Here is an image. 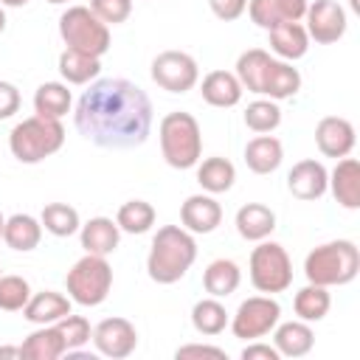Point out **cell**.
<instances>
[{"label":"cell","mask_w":360,"mask_h":360,"mask_svg":"<svg viewBox=\"0 0 360 360\" xmlns=\"http://www.w3.org/2000/svg\"><path fill=\"white\" fill-rule=\"evenodd\" d=\"M152 101L129 79H93L79 96L73 124L101 149H135L152 132Z\"/></svg>","instance_id":"6da1fadb"},{"label":"cell","mask_w":360,"mask_h":360,"mask_svg":"<svg viewBox=\"0 0 360 360\" xmlns=\"http://www.w3.org/2000/svg\"><path fill=\"white\" fill-rule=\"evenodd\" d=\"M194 259H197L194 233H188L183 225H163L152 236L146 273L155 284H174L191 270Z\"/></svg>","instance_id":"7a4b0ae2"},{"label":"cell","mask_w":360,"mask_h":360,"mask_svg":"<svg viewBox=\"0 0 360 360\" xmlns=\"http://www.w3.org/2000/svg\"><path fill=\"white\" fill-rule=\"evenodd\" d=\"M360 273V250L352 239H332L312 248L304 259V276L309 284L343 287Z\"/></svg>","instance_id":"3957f363"},{"label":"cell","mask_w":360,"mask_h":360,"mask_svg":"<svg viewBox=\"0 0 360 360\" xmlns=\"http://www.w3.org/2000/svg\"><path fill=\"white\" fill-rule=\"evenodd\" d=\"M163 160L172 169H194L202 158V132L191 112L174 110L160 118L158 127Z\"/></svg>","instance_id":"277c9868"},{"label":"cell","mask_w":360,"mask_h":360,"mask_svg":"<svg viewBox=\"0 0 360 360\" xmlns=\"http://www.w3.org/2000/svg\"><path fill=\"white\" fill-rule=\"evenodd\" d=\"M65 143V127L56 118L31 115L11 127L8 132V149L20 163H42L45 158L56 155Z\"/></svg>","instance_id":"5b68a950"},{"label":"cell","mask_w":360,"mask_h":360,"mask_svg":"<svg viewBox=\"0 0 360 360\" xmlns=\"http://www.w3.org/2000/svg\"><path fill=\"white\" fill-rule=\"evenodd\" d=\"M65 290L68 298L73 304L82 307H98L107 301L110 290H112V267L107 262V256H96V253H84L65 276Z\"/></svg>","instance_id":"8992f818"},{"label":"cell","mask_w":360,"mask_h":360,"mask_svg":"<svg viewBox=\"0 0 360 360\" xmlns=\"http://www.w3.org/2000/svg\"><path fill=\"white\" fill-rule=\"evenodd\" d=\"M59 37L68 48L101 59L110 51V25L101 22L90 6H68L59 17Z\"/></svg>","instance_id":"52a82bcc"},{"label":"cell","mask_w":360,"mask_h":360,"mask_svg":"<svg viewBox=\"0 0 360 360\" xmlns=\"http://www.w3.org/2000/svg\"><path fill=\"white\" fill-rule=\"evenodd\" d=\"M248 276H250V284L264 295L284 292L292 284V259L278 242L262 239L250 253Z\"/></svg>","instance_id":"ba28073f"},{"label":"cell","mask_w":360,"mask_h":360,"mask_svg":"<svg viewBox=\"0 0 360 360\" xmlns=\"http://www.w3.org/2000/svg\"><path fill=\"white\" fill-rule=\"evenodd\" d=\"M278 321H281V307H278V301H276L273 295H264V292H262V295L245 298V301L236 307V312H233V318L228 321V326H231L233 338H239V340H259V338L270 335Z\"/></svg>","instance_id":"9c48e42d"},{"label":"cell","mask_w":360,"mask_h":360,"mask_svg":"<svg viewBox=\"0 0 360 360\" xmlns=\"http://www.w3.org/2000/svg\"><path fill=\"white\" fill-rule=\"evenodd\" d=\"M152 82L166 93H188L200 82L197 59L186 51H160L152 59Z\"/></svg>","instance_id":"30bf717a"},{"label":"cell","mask_w":360,"mask_h":360,"mask_svg":"<svg viewBox=\"0 0 360 360\" xmlns=\"http://www.w3.org/2000/svg\"><path fill=\"white\" fill-rule=\"evenodd\" d=\"M90 338H93L96 352L110 360H124L138 349V329L132 321H127L121 315H112V318H104L101 323H96Z\"/></svg>","instance_id":"8fae6325"},{"label":"cell","mask_w":360,"mask_h":360,"mask_svg":"<svg viewBox=\"0 0 360 360\" xmlns=\"http://www.w3.org/2000/svg\"><path fill=\"white\" fill-rule=\"evenodd\" d=\"M304 20H307V34L309 39H315L318 45H332L338 39H343L346 34V8L338 3V0H315V3H307V11H304Z\"/></svg>","instance_id":"7c38bea8"},{"label":"cell","mask_w":360,"mask_h":360,"mask_svg":"<svg viewBox=\"0 0 360 360\" xmlns=\"http://www.w3.org/2000/svg\"><path fill=\"white\" fill-rule=\"evenodd\" d=\"M315 143H318L321 155H326V158H335V160L346 158V155H352V149L357 143L354 124L343 115H326L315 127Z\"/></svg>","instance_id":"4fadbf2b"},{"label":"cell","mask_w":360,"mask_h":360,"mask_svg":"<svg viewBox=\"0 0 360 360\" xmlns=\"http://www.w3.org/2000/svg\"><path fill=\"white\" fill-rule=\"evenodd\" d=\"M287 188L292 197L304 200V202H312V200H321L326 191H329V172L321 160L315 158H304L298 160L290 174H287Z\"/></svg>","instance_id":"5bb4252c"},{"label":"cell","mask_w":360,"mask_h":360,"mask_svg":"<svg viewBox=\"0 0 360 360\" xmlns=\"http://www.w3.org/2000/svg\"><path fill=\"white\" fill-rule=\"evenodd\" d=\"M180 222L188 233H214L222 222V205L214 194H191L180 205Z\"/></svg>","instance_id":"9a60e30c"},{"label":"cell","mask_w":360,"mask_h":360,"mask_svg":"<svg viewBox=\"0 0 360 360\" xmlns=\"http://www.w3.org/2000/svg\"><path fill=\"white\" fill-rule=\"evenodd\" d=\"M298 90H301L298 68H292V62L270 56V62L264 65L262 82H259V96H267L273 101H284V98H292Z\"/></svg>","instance_id":"2e32d148"},{"label":"cell","mask_w":360,"mask_h":360,"mask_svg":"<svg viewBox=\"0 0 360 360\" xmlns=\"http://www.w3.org/2000/svg\"><path fill=\"white\" fill-rule=\"evenodd\" d=\"M250 20L270 31L276 28L278 22H295V20H304V11H307V0H248V8Z\"/></svg>","instance_id":"e0dca14e"},{"label":"cell","mask_w":360,"mask_h":360,"mask_svg":"<svg viewBox=\"0 0 360 360\" xmlns=\"http://www.w3.org/2000/svg\"><path fill=\"white\" fill-rule=\"evenodd\" d=\"M329 191L346 211L360 208V163L354 158H338V166L329 172Z\"/></svg>","instance_id":"ac0fdd59"},{"label":"cell","mask_w":360,"mask_h":360,"mask_svg":"<svg viewBox=\"0 0 360 360\" xmlns=\"http://www.w3.org/2000/svg\"><path fill=\"white\" fill-rule=\"evenodd\" d=\"M273 346L281 357H304L315 346V332L307 321H278L273 326Z\"/></svg>","instance_id":"d6986e66"},{"label":"cell","mask_w":360,"mask_h":360,"mask_svg":"<svg viewBox=\"0 0 360 360\" xmlns=\"http://www.w3.org/2000/svg\"><path fill=\"white\" fill-rule=\"evenodd\" d=\"M200 93H202V101L211 104V107H219V110H228V107H236L242 101V84L236 79V73L231 70H211L202 76V84H200Z\"/></svg>","instance_id":"ffe728a7"},{"label":"cell","mask_w":360,"mask_h":360,"mask_svg":"<svg viewBox=\"0 0 360 360\" xmlns=\"http://www.w3.org/2000/svg\"><path fill=\"white\" fill-rule=\"evenodd\" d=\"M70 298L56 292V290H42V292H31L28 304L22 307V318L34 326H45V323H56L59 318H65L70 312Z\"/></svg>","instance_id":"44dd1931"},{"label":"cell","mask_w":360,"mask_h":360,"mask_svg":"<svg viewBox=\"0 0 360 360\" xmlns=\"http://www.w3.org/2000/svg\"><path fill=\"white\" fill-rule=\"evenodd\" d=\"M267 34H270V51L278 59H284V62H295V59L307 56V51H309V34L301 25V20H295V22H278Z\"/></svg>","instance_id":"7402d4cb"},{"label":"cell","mask_w":360,"mask_h":360,"mask_svg":"<svg viewBox=\"0 0 360 360\" xmlns=\"http://www.w3.org/2000/svg\"><path fill=\"white\" fill-rule=\"evenodd\" d=\"M236 233L248 242H262L276 231V211L267 208L264 202H248L236 211L233 217Z\"/></svg>","instance_id":"603a6c76"},{"label":"cell","mask_w":360,"mask_h":360,"mask_svg":"<svg viewBox=\"0 0 360 360\" xmlns=\"http://www.w3.org/2000/svg\"><path fill=\"white\" fill-rule=\"evenodd\" d=\"M79 239H82L84 253L110 256L121 242V228L110 217H93L79 228Z\"/></svg>","instance_id":"cb8c5ba5"},{"label":"cell","mask_w":360,"mask_h":360,"mask_svg":"<svg viewBox=\"0 0 360 360\" xmlns=\"http://www.w3.org/2000/svg\"><path fill=\"white\" fill-rule=\"evenodd\" d=\"M284 160V146L273 135H256L245 143V163L253 174H273Z\"/></svg>","instance_id":"d4e9b609"},{"label":"cell","mask_w":360,"mask_h":360,"mask_svg":"<svg viewBox=\"0 0 360 360\" xmlns=\"http://www.w3.org/2000/svg\"><path fill=\"white\" fill-rule=\"evenodd\" d=\"M39 239H42V222L31 214H11L3 225V242L17 253L34 250Z\"/></svg>","instance_id":"484cf974"},{"label":"cell","mask_w":360,"mask_h":360,"mask_svg":"<svg viewBox=\"0 0 360 360\" xmlns=\"http://www.w3.org/2000/svg\"><path fill=\"white\" fill-rule=\"evenodd\" d=\"M20 352H22V357H28V360H56V357H62V354L68 352V346H65V340H62L56 323H45V326L34 329V332L22 340Z\"/></svg>","instance_id":"4316f807"},{"label":"cell","mask_w":360,"mask_h":360,"mask_svg":"<svg viewBox=\"0 0 360 360\" xmlns=\"http://www.w3.org/2000/svg\"><path fill=\"white\" fill-rule=\"evenodd\" d=\"M101 73V59L65 48L59 53V76L65 79V84H90L93 79H98Z\"/></svg>","instance_id":"83f0119b"},{"label":"cell","mask_w":360,"mask_h":360,"mask_svg":"<svg viewBox=\"0 0 360 360\" xmlns=\"http://www.w3.org/2000/svg\"><path fill=\"white\" fill-rule=\"evenodd\" d=\"M70 104H73V96L65 82H45L34 93V115H42V118L62 121V115L70 112Z\"/></svg>","instance_id":"f1b7e54d"},{"label":"cell","mask_w":360,"mask_h":360,"mask_svg":"<svg viewBox=\"0 0 360 360\" xmlns=\"http://www.w3.org/2000/svg\"><path fill=\"white\" fill-rule=\"evenodd\" d=\"M236 180V169L228 158H205L202 163H197V183L202 186L205 194H225L233 188Z\"/></svg>","instance_id":"f546056e"},{"label":"cell","mask_w":360,"mask_h":360,"mask_svg":"<svg viewBox=\"0 0 360 360\" xmlns=\"http://www.w3.org/2000/svg\"><path fill=\"white\" fill-rule=\"evenodd\" d=\"M239 281H242V270L231 259H214L202 273V287L214 298H228L231 292H236Z\"/></svg>","instance_id":"4dcf8cb0"},{"label":"cell","mask_w":360,"mask_h":360,"mask_svg":"<svg viewBox=\"0 0 360 360\" xmlns=\"http://www.w3.org/2000/svg\"><path fill=\"white\" fill-rule=\"evenodd\" d=\"M329 307H332V295H329V287H321V284H307L295 292L292 298V309H295V318L298 321H307V323H318L329 315Z\"/></svg>","instance_id":"1f68e13d"},{"label":"cell","mask_w":360,"mask_h":360,"mask_svg":"<svg viewBox=\"0 0 360 360\" xmlns=\"http://www.w3.org/2000/svg\"><path fill=\"white\" fill-rule=\"evenodd\" d=\"M228 321H231V318H228L225 307H222V304H219V298H214V295L200 298V301L191 307V326H194L200 335L214 338V335L225 332Z\"/></svg>","instance_id":"d6a6232c"},{"label":"cell","mask_w":360,"mask_h":360,"mask_svg":"<svg viewBox=\"0 0 360 360\" xmlns=\"http://www.w3.org/2000/svg\"><path fill=\"white\" fill-rule=\"evenodd\" d=\"M39 222H42V228H45L51 236H59V239L73 236V233H79V228H82L79 211H76L73 205H68V202H48V205L42 208V214H39Z\"/></svg>","instance_id":"836d02e7"},{"label":"cell","mask_w":360,"mask_h":360,"mask_svg":"<svg viewBox=\"0 0 360 360\" xmlns=\"http://www.w3.org/2000/svg\"><path fill=\"white\" fill-rule=\"evenodd\" d=\"M155 208H152V202H146V200H127L121 208H118V214H115V225L124 231V233H132V236H138V233H146L152 225H155Z\"/></svg>","instance_id":"e575fe53"},{"label":"cell","mask_w":360,"mask_h":360,"mask_svg":"<svg viewBox=\"0 0 360 360\" xmlns=\"http://www.w3.org/2000/svg\"><path fill=\"white\" fill-rule=\"evenodd\" d=\"M267 62H270V53H267L264 48H248V51L239 53L233 73H236L242 90L259 96V82H262V73H264V65H267Z\"/></svg>","instance_id":"d590c367"},{"label":"cell","mask_w":360,"mask_h":360,"mask_svg":"<svg viewBox=\"0 0 360 360\" xmlns=\"http://www.w3.org/2000/svg\"><path fill=\"white\" fill-rule=\"evenodd\" d=\"M278 124H281V107H278V101H273V98H256V101L248 104V110H245V127L253 129L256 135L273 132Z\"/></svg>","instance_id":"8d00e7d4"},{"label":"cell","mask_w":360,"mask_h":360,"mask_svg":"<svg viewBox=\"0 0 360 360\" xmlns=\"http://www.w3.org/2000/svg\"><path fill=\"white\" fill-rule=\"evenodd\" d=\"M31 298V284L22 276H0V309L20 312Z\"/></svg>","instance_id":"74e56055"},{"label":"cell","mask_w":360,"mask_h":360,"mask_svg":"<svg viewBox=\"0 0 360 360\" xmlns=\"http://www.w3.org/2000/svg\"><path fill=\"white\" fill-rule=\"evenodd\" d=\"M56 329H59V335H62L68 352H70V349H82V346L90 340V335H93L90 321H87L84 315H73V312H68L65 318H59V321H56Z\"/></svg>","instance_id":"f35d334b"},{"label":"cell","mask_w":360,"mask_h":360,"mask_svg":"<svg viewBox=\"0 0 360 360\" xmlns=\"http://www.w3.org/2000/svg\"><path fill=\"white\" fill-rule=\"evenodd\" d=\"M90 11L107 22V25H118L127 22L132 14V0H90Z\"/></svg>","instance_id":"ab89813d"},{"label":"cell","mask_w":360,"mask_h":360,"mask_svg":"<svg viewBox=\"0 0 360 360\" xmlns=\"http://www.w3.org/2000/svg\"><path fill=\"white\" fill-rule=\"evenodd\" d=\"M177 360H188V357H214V360H225V349L219 346H208V343H186L174 352Z\"/></svg>","instance_id":"60d3db41"},{"label":"cell","mask_w":360,"mask_h":360,"mask_svg":"<svg viewBox=\"0 0 360 360\" xmlns=\"http://www.w3.org/2000/svg\"><path fill=\"white\" fill-rule=\"evenodd\" d=\"M208 6H211V11H214L219 20L233 22V20H239V17L245 14L248 0H208Z\"/></svg>","instance_id":"b9f144b4"},{"label":"cell","mask_w":360,"mask_h":360,"mask_svg":"<svg viewBox=\"0 0 360 360\" xmlns=\"http://www.w3.org/2000/svg\"><path fill=\"white\" fill-rule=\"evenodd\" d=\"M17 110H20V90L11 82L0 79V121L11 118Z\"/></svg>","instance_id":"7bdbcfd3"},{"label":"cell","mask_w":360,"mask_h":360,"mask_svg":"<svg viewBox=\"0 0 360 360\" xmlns=\"http://www.w3.org/2000/svg\"><path fill=\"white\" fill-rule=\"evenodd\" d=\"M281 354L276 352V346L270 343H262V340H250L245 349H242V360H278Z\"/></svg>","instance_id":"ee69618b"},{"label":"cell","mask_w":360,"mask_h":360,"mask_svg":"<svg viewBox=\"0 0 360 360\" xmlns=\"http://www.w3.org/2000/svg\"><path fill=\"white\" fill-rule=\"evenodd\" d=\"M0 357H22L20 346H0Z\"/></svg>","instance_id":"f6af8a7d"},{"label":"cell","mask_w":360,"mask_h":360,"mask_svg":"<svg viewBox=\"0 0 360 360\" xmlns=\"http://www.w3.org/2000/svg\"><path fill=\"white\" fill-rule=\"evenodd\" d=\"M28 0H0V6H8V8H20V6H25Z\"/></svg>","instance_id":"bcb514c9"},{"label":"cell","mask_w":360,"mask_h":360,"mask_svg":"<svg viewBox=\"0 0 360 360\" xmlns=\"http://www.w3.org/2000/svg\"><path fill=\"white\" fill-rule=\"evenodd\" d=\"M6 31V11H3V6H0V34Z\"/></svg>","instance_id":"7dc6e473"},{"label":"cell","mask_w":360,"mask_h":360,"mask_svg":"<svg viewBox=\"0 0 360 360\" xmlns=\"http://www.w3.org/2000/svg\"><path fill=\"white\" fill-rule=\"evenodd\" d=\"M349 6H352V11H360V3L357 0H349Z\"/></svg>","instance_id":"c3c4849f"},{"label":"cell","mask_w":360,"mask_h":360,"mask_svg":"<svg viewBox=\"0 0 360 360\" xmlns=\"http://www.w3.org/2000/svg\"><path fill=\"white\" fill-rule=\"evenodd\" d=\"M3 225H6V217L0 214V239H3Z\"/></svg>","instance_id":"681fc988"},{"label":"cell","mask_w":360,"mask_h":360,"mask_svg":"<svg viewBox=\"0 0 360 360\" xmlns=\"http://www.w3.org/2000/svg\"><path fill=\"white\" fill-rule=\"evenodd\" d=\"M48 3H53V6H59V3H68V0H48Z\"/></svg>","instance_id":"f907efd6"},{"label":"cell","mask_w":360,"mask_h":360,"mask_svg":"<svg viewBox=\"0 0 360 360\" xmlns=\"http://www.w3.org/2000/svg\"><path fill=\"white\" fill-rule=\"evenodd\" d=\"M0 270H3V267H0ZM0 276H3V273H0Z\"/></svg>","instance_id":"816d5d0a"}]
</instances>
